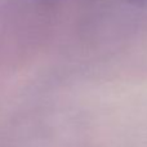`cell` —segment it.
I'll use <instances>...</instances> for the list:
<instances>
[{"mask_svg":"<svg viewBox=\"0 0 147 147\" xmlns=\"http://www.w3.org/2000/svg\"><path fill=\"white\" fill-rule=\"evenodd\" d=\"M124 1L133 4L136 7H142V8H147V0H124Z\"/></svg>","mask_w":147,"mask_h":147,"instance_id":"1","label":"cell"}]
</instances>
